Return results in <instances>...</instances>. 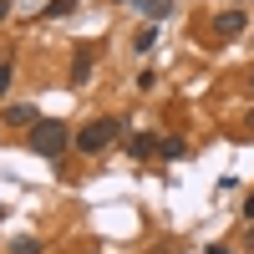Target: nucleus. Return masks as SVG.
Instances as JSON below:
<instances>
[{"label":"nucleus","instance_id":"1","mask_svg":"<svg viewBox=\"0 0 254 254\" xmlns=\"http://www.w3.org/2000/svg\"><path fill=\"white\" fill-rule=\"evenodd\" d=\"M26 142H31L36 158H61V153L76 142V132H71L61 117H36V122L26 127Z\"/></svg>","mask_w":254,"mask_h":254},{"label":"nucleus","instance_id":"2","mask_svg":"<svg viewBox=\"0 0 254 254\" xmlns=\"http://www.w3.org/2000/svg\"><path fill=\"white\" fill-rule=\"evenodd\" d=\"M122 137V117H92L87 127L76 132V153H102Z\"/></svg>","mask_w":254,"mask_h":254},{"label":"nucleus","instance_id":"3","mask_svg":"<svg viewBox=\"0 0 254 254\" xmlns=\"http://www.w3.org/2000/svg\"><path fill=\"white\" fill-rule=\"evenodd\" d=\"M244 26H249V15H244V10H219V15H214V36H224V41L244 36Z\"/></svg>","mask_w":254,"mask_h":254},{"label":"nucleus","instance_id":"4","mask_svg":"<svg viewBox=\"0 0 254 254\" xmlns=\"http://www.w3.org/2000/svg\"><path fill=\"white\" fill-rule=\"evenodd\" d=\"M158 153H163V137H153V132H137L132 142H127V158H137V163L158 158Z\"/></svg>","mask_w":254,"mask_h":254},{"label":"nucleus","instance_id":"5","mask_svg":"<svg viewBox=\"0 0 254 254\" xmlns=\"http://www.w3.org/2000/svg\"><path fill=\"white\" fill-rule=\"evenodd\" d=\"M36 117H41V112L31 107V102H10V107L0 112V122H5V127H31Z\"/></svg>","mask_w":254,"mask_h":254},{"label":"nucleus","instance_id":"6","mask_svg":"<svg viewBox=\"0 0 254 254\" xmlns=\"http://www.w3.org/2000/svg\"><path fill=\"white\" fill-rule=\"evenodd\" d=\"M87 76H92V51H87V46H76V56H71V81L81 87Z\"/></svg>","mask_w":254,"mask_h":254},{"label":"nucleus","instance_id":"7","mask_svg":"<svg viewBox=\"0 0 254 254\" xmlns=\"http://www.w3.org/2000/svg\"><path fill=\"white\" fill-rule=\"evenodd\" d=\"M76 5H81V0H51V5L41 10V20H61V15H71Z\"/></svg>","mask_w":254,"mask_h":254},{"label":"nucleus","instance_id":"8","mask_svg":"<svg viewBox=\"0 0 254 254\" xmlns=\"http://www.w3.org/2000/svg\"><path fill=\"white\" fill-rule=\"evenodd\" d=\"M158 158H168V163L188 158V142H183V137H163V153H158Z\"/></svg>","mask_w":254,"mask_h":254},{"label":"nucleus","instance_id":"9","mask_svg":"<svg viewBox=\"0 0 254 254\" xmlns=\"http://www.w3.org/2000/svg\"><path fill=\"white\" fill-rule=\"evenodd\" d=\"M142 10H147V20H168L173 15V0H142Z\"/></svg>","mask_w":254,"mask_h":254},{"label":"nucleus","instance_id":"10","mask_svg":"<svg viewBox=\"0 0 254 254\" xmlns=\"http://www.w3.org/2000/svg\"><path fill=\"white\" fill-rule=\"evenodd\" d=\"M153 41H158V26H153V20H147V26H142V31L132 36V46H137V51L147 56V51H153Z\"/></svg>","mask_w":254,"mask_h":254},{"label":"nucleus","instance_id":"11","mask_svg":"<svg viewBox=\"0 0 254 254\" xmlns=\"http://www.w3.org/2000/svg\"><path fill=\"white\" fill-rule=\"evenodd\" d=\"M10 254H41V239H15Z\"/></svg>","mask_w":254,"mask_h":254},{"label":"nucleus","instance_id":"12","mask_svg":"<svg viewBox=\"0 0 254 254\" xmlns=\"http://www.w3.org/2000/svg\"><path fill=\"white\" fill-rule=\"evenodd\" d=\"M10 76H15V66H10V61H0V97L10 92Z\"/></svg>","mask_w":254,"mask_h":254},{"label":"nucleus","instance_id":"13","mask_svg":"<svg viewBox=\"0 0 254 254\" xmlns=\"http://www.w3.org/2000/svg\"><path fill=\"white\" fill-rule=\"evenodd\" d=\"M244 219L254 224V193H244Z\"/></svg>","mask_w":254,"mask_h":254},{"label":"nucleus","instance_id":"14","mask_svg":"<svg viewBox=\"0 0 254 254\" xmlns=\"http://www.w3.org/2000/svg\"><path fill=\"white\" fill-rule=\"evenodd\" d=\"M5 15H10V0H0V20H5Z\"/></svg>","mask_w":254,"mask_h":254},{"label":"nucleus","instance_id":"15","mask_svg":"<svg viewBox=\"0 0 254 254\" xmlns=\"http://www.w3.org/2000/svg\"><path fill=\"white\" fill-rule=\"evenodd\" d=\"M208 254H229V249H224V244H208Z\"/></svg>","mask_w":254,"mask_h":254},{"label":"nucleus","instance_id":"16","mask_svg":"<svg viewBox=\"0 0 254 254\" xmlns=\"http://www.w3.org/2000/svg\"><path fill=\"white\" fill-rule=\"evenodd\" d=\"M249 132H254V112H249Z\"/></svg>","mask_w":254,"mask_h":254},{"label":"nucleus","instance_id":"17","mask_svg":"<svg viewBox=\"0 0 254 254\" xmlns=\"http://www.w3.org/2000/svg\"><path fill=\"white\" fill-rule=\"evenodd\" d=\"M0 219H5V203H0Z\"/></svg>","mask_w":254,"mask_h":254},{"label":"nucleus","instance_id":"18","mask_svg":"<svg viewBox=\"0 0 254 254\" xmlns=\"http://www.w3.org/2000/svg\"><path fill=\"white\" fill-rule=\"evenodd\" d=\"M249 87H254V76H249Z\"/></svg>","mask_w":254,"mask_h":254}]
</instances>
